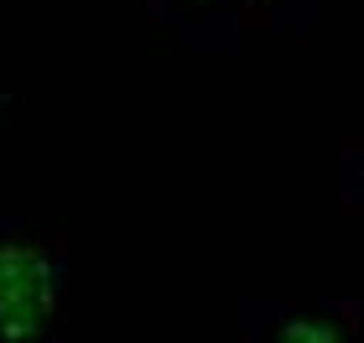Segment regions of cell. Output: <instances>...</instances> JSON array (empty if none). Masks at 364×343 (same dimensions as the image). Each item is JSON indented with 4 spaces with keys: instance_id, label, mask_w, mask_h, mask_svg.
<instances>
[{
    "instance_id": "obj_2",
    "label": "cell",
    "mask_w": 364,
    "mask_h": 343,
    "mask_svg": "<svg viewBox=\"0 0 364 343\" xmlns=\"http://www.w3.org/2000/svg\"><path fill=\"white\" fill-rule=\"evenodd\" d=\"M266 338L281 343H338L359 333V307H338V302H291L276 307L266 317Z\"/></svg>"
},
{
    "instance_id": "obj_5",
    "label": "cell",
    "mask_w": 364,
    "mask_h": 343,
    "mask_svg": "<svg viewBox=\"0 0 364 343\" xmlns=\"http://www.w3.org/2000/svg\"><path fill=\"white\" fill-rule=\"evenodd\" d=\"M0 120H6V104H0Z\"/></svg>"
},
{
    "instance_id": "obj_4",
    "label": "cell",
    "mask_w": 364,
    "mask_h": 343,
    "mask_svg": "<svg viewBox=\"0 0 364 343\" xmlns=\"http://www.w3.org/2000/svg\"><path fill=\"white\" fill-rule=\"evenodd\" d=\"M349 167V192H359V208H364V141H359V151L343 161Z\"/></svg>"
},
{
    "instance_id": "obj_3",
    "label": "cell",
    "mask_w": 364,
    "mask_h": 343,
    "mask_svg": "<svg viewBox=\"0 0 364 343\" xmlns=\"http://www.w3.org/2000/svg\"><path fill=\"white\" fill-rule=\"evenodd\" d=\"M276 6L281 0H156V11L188 31H245L276 16Z\"/></svg>"
},
{
    "instance_id": "obj_1",
    "label": "cell",
    "mask_w": 364,
    "mask_h": 343,
    "mask_svg": "<svg viewBox=\"0 0 364 343\" xmlns=\"http://www.w3.org/2000/svg\"><path fill=\"white\" fill-rule=\"evenodd\" d=\"M63 286H68L63 239H37L26 229L0 234V338L6 343H37L53 333Z\"/></svg>"
}]
</instances>
